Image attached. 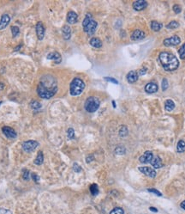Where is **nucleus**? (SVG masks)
I'll use <instances>...</instances> for the list:
<instances>
[{
  "label": "nucleus",
  "mask_w": 185,
  "mask_h": 214,
  "mask_svg": "<svg viewBox=\"0 0 185 214\" xmlns=\"http://www.w3.org/2000/svg\"><path fill=\"white\" fill-rule=\"evenodd\" d=\"M58 91V84L56 78L51 75L43 76L37 88L38 95L43 99H50Z\"/></svg>",
  "instance_id": "f257e3e1"
},
{
  "label": "nucleus",
  "mask_w": 185,
  "mask_h": 214,
  "mask_svg": "<svg viewBox=\"0 0 185 214\" xmlns=\"http://www.w3.org/2000/svg\"><path fill=\"white\" fill-rule=\"evenodd\" d=\"M160 63L165 69L167 71H172L178 68L179 66V61L177 58L172 53H170L167 52H163L160 54Z\"/></svg>",
  "instance_id": "f03ea898"
},
{
  "label": "nucleus",
  "mask_w": 185,
  "mask_h": 214,
  "mask_svg": "<svg viewBox=\"0 0 185 214\" xmlns=\"http://www.w3.org/2000/svg\"><path fill=\"white\" fill-rule=\"evenodd\" d=\"M82 26H83V29L84 31L88 34V35H92L95 33L96 28H97V22H95L91 14H87V16L85 17L82 23Z\"/></svg>",
  "instance_id": "7ed1b4c3"
},
{
  "label": "nucleus",
  "mask_w": 185,
  "mask_h": 214,
  "mask_svg": "<svg viewBox=\"0 0 185 214\" xmlns=\"http://www.w3.org/2000/svg\"><path fill=\"white\" fill-rule=\"evenodd\" d=\"M85 89L84 82L81 79L76 77L72 80L71 84H70V94L71 95H79L82 93V91Z\"/></svg>",
  "instance_id": "20e7f679"
},
{
  "label": "nucleus",
  "mask_w": 185,
  "mask_h": 214,
  "mask_svg": "<svg viewBox=\"0 0 185 214\" xmlns=\"http://www.w3.org/2000/svg\"><path fill=\"white\" fill-rule=\"evenodd\" d=\"M100 103L98 98L90 96L85 102V109L89 113H93L98 110V108H100Z\"/></svg>",
  "instance_id": "39448f33"
},
{
  "label": "nucleus",
  "mask_w": 185,
  "mask_h": 214,
  "mask_svg": "<svg viewBox=\"0 0 185 214\" xmlns=\"http://www.w3.org/2000/svg\"><path fill=\"white\" fill-rule=\"evenodd\" d=\"M39 146V143L34 140H28L22 144V150L26 152H32Z\"/></svg>",
  "instance_id": "423d86ee"
},
{
  "label": "nucleus",
  "mask_w": 185,
  "mask_h": 214,
  "mask_svg": "<svg viewBox=\"0 0 185 214\" xmlns=\"http://www.w3.org/2000/svg\"><path fill=\"white\" fill-rule=\"evenodd\" d=\"M180 43H181V39L177 35H174L171 38L164 40V45L165 47H174V46L179 45Z\"/></svg>",
  "instance_id": "0eeeda50"
},
{
  "label": "nucleus",
  "mask_w": 185,
  "mask_h": 214,
  "mask_svg": "<svg viewBox=\"0 0 185 214\" xmlns=\"http://www.w3.org/2000/svg\"><path fill=\"white\" fill-rule=\"evenodd\" d=\"M152 158H153L152 152L150 151H145V153L142 156H140L139 161L142 163H150L152 160Z\"/></svg>",
  "instance_id": "6e6552de"
},
{
  "label": "nucleus",
  "mask_w": 185,
  "mask_h": 214,
  "mask_svg": "<svg viewBox=\"0 0 185 214\" xmlns=\"http://www.w3.org/2000/svg\"><path fill=\"white\" fill-rule=\"evenodd\" d=\"M2 131H3L4 134L8 138H9V139H14V138H17V132H15L14 129H12L11 127H4L2 128Z\"/></svg>",
  "instance_id": "1a4fd4ad"
},
{
  "label": "nucleus",
  "mask_w": 185,
  "mask_h": 214,
  "mask_svg": "<svg viewBox=\"0 0 185 214\" xmlns=\"http://www.w3.org/2000/svg\"><path fill=\"white\" fill-rule=\"evenodd\" d=\"M140 171L142 172V174L151 177V178H154L156 176V171L150 167H140L138 169Z\"/></svg>",
  "instance_id": "9d476101"
},
{
  "label": "nucleus",
  "mask_w": 185,
  "mask_h": 214,
  "mask_svg": "<svg viewBox=\"0 0 185 214\" xmlns=\"http://www.w3.org/2000/svg\"><path fill=\"white\" fill-rule=\"evenodd\" d=\"M36 34L39 40H43L45 36V27L41 22H39L36 25Z\"/></svg>",
  "instance_id": "9b49d317"
},
{
  "label": "nucleus",
  "mask_w": 185,
  "mask_h": 214,
  "mask_svg": "<svg viewBox=\"0 0 185 214\" xmlns=\"http://www.w3.org/2000/svg\"><path fill=\"white\" fill-rule=\"evenodd\" d=\"M147 6V3L145 0H138L133 3V8L138 11L143 10L144 9H146Z\"/></svg>",
  "instance_id": "f8f14e48"
},
{
  "label": "nucleus",
  "mask_w": 185,
  "mask_h": 214,
  "mask_svg": "<svg viewBox=\"0 0 185 214\" xmlns=\"http://www.w3.org/2000/svg\"><path fill=\"white\" fill-rule=\"evenodd\" d=\"M10 22V17L8 14H4L0 19V30L4 29Z\"/></svg>",
  "instance_id": "ddd939ff"
},
{
  "label": "nucleus",
  "mask_w": 185,
  "mask_h": 214,
  "mask_svg": "<svg viewBox=\"0 0 185 214\" xmlns=\"http://www.w3.org/2000/svg\"><path fill=\"white\" fill-rule=\"evenodd\" d=\"M146 34L145 33L142 31V30H139V29H136L133 32V34H131V40L133 41H140V40H142L145 38Z\"/></svg>",
  "instance_id": "4468645a"
},
{
  "label": "nucleus",
  "mask_w": 185,
  "mask_h": 214,
  "mask_svg": "<svg viewBox=\"0 0 185 214\" xmlns=\"http://www.w3.org/2000/svg\"><path fill=\"white\" fill-rule=\"evenodd\" d=\"M48 60H53L56 64H59L61 63L62 61V58H61V55L59 54L58 52H50L47 57H46Z\"/></svg>",
  "instance_id": "2eb2a0df"
},
{
  "label": "nucleus",
  "mask_w": 185,
  "mask_h": 214,
  "mask_svg": "<svg viewBox=\"0 0 185 214\" xmlns=\"http://www.w3.org/2000/svg\"><path fill=\"white\" fill-rule=\"evenodd\" d=\"M78 19V16L76 12L74 11H69L67 15V22L69 24H74L77 22Z\"/></svg>",
  "instance_id": "dca6fc26"
},
{
  "label": "nucleus",
  "mask_w": 185,
  "mask_h": 214,
  "mask_svg": "<svg viewBox=\"0 0 185 214\" xmlns=\"http://www.w3.org/2000/svg\"><path fill=\"white\" fill-rule=\"evenodd\" d=\"M138 74L137 72L135 71H129L128 74H127V81L129 83V84H133L135 83L138 79Z\"/></svg>",
  "instance_id": "f3484780"
},
{
  "label": "nucleus",
  "mask_w": 185,
  "mask_h": 214,
  "mask_svg": "<svg viewBox=\"0 0 185 214\" xmlns=\"http://www.w3.org/2000/svg\"><path fill=\"white\" fill-rule=\"evenodd\" d=\"M158 89H159V87L154 83H149L145 86V90L147 93H155V92H157Z\"/></svg>",
  "instance_id": "a211bd4d"
},
{
  "label": "nucleus",
  "mask_w": 185,
  "mask_h": 214,
  "mask_svg": "<svg viewBox=\"0 0 185 214\" xmlns=\"http://www.w3.org/2000/svg\"><path fill=\"white\" fill-rule=\"evenodd\" d=\"M62 34H63V37H64V40L70 39V36H71V29H70L69 26L65 25L63 27V28H62Z\"/></svg>",
  "instance_id": "6ab92c4d"
},
{
  "label": "nucleus",
  "mask_w": 185,
  "mask_h": 214,
  "mask_svg": "<svg viewBox=\"0 0 185 214\" xmlns=\"http://www.w3.org/2000/svg\"><path fill=\"white\" fill-rule=\"evenodd\" d=\"M152 164V166L154 168V169H160L163 166L162 164V162H161V159H160L159 156H155L152 158V162L150 163Z\"/></svg>",
  "instance_id": "aec40b11"
},
{
  "label": "nucleus",
  "mask_w": 185,
  "mask_h": 214,
  "mask_svg": "<svg viewBox=\"0 0 185 214\" xmlns=\"http://www.w3.org/2000/svg\"><path fill=\"white\" fill-rule=\"evenodd\" d=\"M90 45L95 47V48H100L102 47V42L99 38H96V37H93L90 40Z\"/></svg>",
  "instance_id": "412c9836"
},
{
  "label": "nucleus",
  "mask_w": 185,
  "mask_h": 214,
  "mask_svg": "<svg viewBox=\"0 0 185 214\" xmlns=\"http://www.w3.org/2000/svg\"><path fill=\"white\" fill-rule=\"evenodd\" d=\"M165 108L168 112L172 111L175 108V103L172 100H166L165 103Z\"/></svg>",
  "instance_id": "4be33fe9"
},
{
  "label": "nucleus",
  "mask_w": 185,
  "mask_h": 214,
  "mask_svg": "<svg viewBox=\"0 0 185 214\" xmlns=\"http://www.w3.org/2000/svg\"><path fill=\"white\" fill-rule=\"evenodd\" d=\"M162 23H158L156 21H152L151 23V28L153 30V31H160V29L162 28Z\"/></svg>",
  "instance_id": "5701e85b"
},
{
  "label": "nucleus",
  "mask_w": 185,
  "mask_h": 214,
  "mask_svg": "<svg viewBox=\"0 0 185 214\" xmlns=\"http://www.w3.org/2000/svg\"><path fill=\"white\" fill-rule=\"evenodd\" d=\"M177 151L179 153H183L185 151V142L184 140H179L177 143Z\"/></svg>",
  "instance_id": "b1692460"
},
{
  "label": "nucleus",
  "mask_w": 185,
  "mask_h": 214,
  "mask_svg": "<svg viewBox=\"0 0 185 214\" xmlns=\"http://www.w3.org/2000/svg\"><path fill=\"white\" fill-rule=\"evenodd\" d=\"M43 162H44V156H43L42 151H40V153L38 154L37 157L34 160V163L37 165H40V164H42Z\"/></svg>",
  "instance_id": "393cba45"
},
{
  "label": "nucleus",
  "mask_w": 185,
  "mask_h": 214,
  "mask_svg": "<svg viewBox=\"0 0 185 214\" xmlns=\"http://www.w3.org/2000/svg\"><path fill=\"white\" fill-rule=\"evenodd\" d=\"M30 107H31L33 109H34V110H38V109H40V108H41V104L39 103L38 101L34 100V101H32V102L30 103Z\"/></svg>",
  "instance_id": "a878e982"
},
{
  "label": "nucleus",
  "mask_w": 185,
  "mask_h": 214,
  "mask_svg": "<svg viewBox=\"0 0 185 214\" xmlns=\"http://www.w3.org/2000/svg\"><path fill=\"white\" fill-rule=\"evenodd\" d=\"M90 192L92 195H97L99 194V188H98V185L97 184H92L90 186Z\"/></svg>",
  "instance_id": "bb28decb"
},
{
  "label": "nucleus",
  "mask_w": 185,
  "mask_h": 214,
  "mask_svg": "<svg viewBox=\"0 0 185 214\" xmlns=\"http://www.w3.org/2000/svg\"><path fill=\"white\" fill-rule=\"evenodd\" d=\"M178 27H179V23L177 21H171L169 24L166 25V28L169 29H176Z\"/></svg>",
  "instance_id": "cd10ccee"
},
{
  "label": "nucleus",
  "mask_w": 185,
  "mask_h": 214,
  "mask_svg": "<svg viewBox=\"0 0 185 214\" xmlns=\"http://www.w3.org/2000/svg\"><path fill=\"white\" fill-rule=\"evenodd\" d=\"M178 53H179V56H180L181 60H185V43L179 48Z\"/></svg>",
  "instance_id": "c85d7f7f"
},
{
  "label": "nucleus",
  "mask_w": 185,
  "mask_h": 214,
  "mask_svg": "<svg viewBox=\"0 0 185 214\" xmlns=\"http://www.w3.org/2000/svg\"><path fill=\"white\" fill-rule=\"evenodd\" d=\"M11 32H12L13 37H17V35H19V34H20V29L17 26H13L11 28Z\"/></svg>",
  "instance_id": "c756f323"
},
{
  "label": "nucleus",
  "mask_w": 185,
  "mask_h": 214,
  "mask_svg": "<svg viewBox=\"0 0 185 214\" xmlns=\"http://www.w3.org/2000/svg\"><path fill=\"white\" fill-rule=\"evenodd\" d=\"M115 152H116V154L118 155L124 154V153H125V148L121 146H118V147L115 149Z\"/></svg>",
  "instance_id": "7c9ffc66"
},
{
  "label": "nucleus",
  "mask_w": 185,
  "mask_h": 214,
  "mask_svg": "<svg viewBox=\"0 0 185 214\" xmlns=\"http://www.w3.org/2000/svg\"><path fill=\"white\" fill-rule=\"evenodd\" d=\"M110 214H124V211L120 207H116L110 213Z\"/></svg>",
  "instance_id": "2f4dec72"
},
{
  "label": "nucleus",
  "mask_w": 185,
  "mask_h": 214,
  "mask_svg": "<svg viewBox=\"0 0 185 214\" xmlns=\"http://www.w3.org/2000/svg\"><path fill=\"white\" fill-rule=\"evenodd\" d=\"M67 135L68 138L69 139H73L75 138V131L73 128H69L67 131Z\"/></svg>",
  "instance_id": "473e14b6"
},
{
  "label": "nucleus",
  "mask_w": 185,
  "mask_h": 214,
  "mask_svg": "<svg viewBox=\"0 0 185 214\" xmlns=\"http://www.w3.org/2000/svg\"><path fill=\"white\" fill-rule=\"evenodd\" d=\"M168 87H169L168 80H167L166 78H164V79L162 80V90L165 91V90H166L168 89Z\"/></svg>",
  "instance_id": "72a5a7b5"
},
{
  "label": "nucleus",
  "mask_w": 185,
  "mask_h": 214,
  "mask_svg": "<svg viewBox=\"0 0 185 214\" xmlns=\"http://www.w3.org/2000/svg\"><path fill=\"white\" fill-rule=\"evenodd\" d=\"M119 134H120V136H122V137H124V136H126L127 134H128V130L125 127H123L122 128L120 129V132H119Z\"/></svg>",
  "instance_id": "f704fd0d"
},
{
  "label": "nucleus",
  "mask_w": 185,
  "mask_h": 214,
  "mask_svg": "<svg viewBox=\"0 0 185 214\" xmlns=\"http://www.w3.org/2000/svg\"><path fill=\"white\" fill-rule=\"evenodd\" d=\"M105 80L108 81V82H111L112 84H118V81L117 79L113 78V77H105Z\"/></svg>",
  "instance_id": "c9c22d12"
},
{
  "label": "nucleus",
  "mask_w": 185,
  "mask_h": 214,
  "mask_svg": "<svg viewBox=\"0 0 185 214\" xmlns=\"http://www.w3.org/2000/svg\"><path fill=\"white\" fill-rule=\"evenodd\" d=\"M173 10H174L175 13L179 14V13L182 11V8H181V6H180L179 4H175V5L173 6Z\"/></svg>",
  "instance_id": "e433bc0d"
},
{
  "label": "nucleus",
  "mask_w": 185,
  "mask_h": 214,
  "mask_svg": "<svg viewBox=\"0 0 185 214\" xmlns=\"http://www.w3.org/2000/svg\"><path fill=\"white\" fill-rule=\"evenodd\" d=\"M148 192H150V193H152V194H154L155 195H158V196H162V194L160 193V191H158V190H156V189H148Z\"/></svg>",
  "instance_id": "4c0bfd02"
},
{
  "label": "nucleus",
  "mask_w": 185,
  "mask_h": 214,
  "mask_svg": "<svg viewBox=\"0 0 185 214\" xmlns=\"http://www.w3.org/2000/svg\"><path fill=\"white\" fill-rule=\"evenodd\" d=\"M22 178L24 179V180H28L29 179V171L27 170H25L24 171H23V174H22Z\"/></svg>",
  "instance_id": "58836bf2"
},
{
  "label": "nucleus",
  "mask_w": 185,
  "mask_h": 214,
  "mask_svg": "<svg viewBox=\"0 0 185 214\" xmlns=\"http://www.w3.org/2000/svg\"><path fill=\"white\" fill-rule=\"evenodd\" d=\"M73 169H74V171L76 172V173H79V172L82 171V168H81L77 163H74V165H73Z\"/></svg>",
  "instance_id": "ea45409f"
},
{
  "label": "nucleus",
  "mask_w": 185,
  "mask_h": 214,
  "mask_svg": "<svg viewBox=\"0 0 185 214\" xmlns=\"http://www.w3.org/2000/svg\"><path fill=\"white\" fill-rule=\"evenodd\" d=\"M32 179L34 180V182L38 183V182L40 181V176H39L38 175H36L35 173H33V174H32Z\"/></svg>",
  "instance_id": "a19ab883"
},
{
  "label": "nucleus",
  "mask_w": 185,
  "mask_h": 214,
  "mask_svg": "<svg viewBox=\"0 0 185 214\" xmlns=\"http://www.w3.org/2000/svg\"><path fill=\"white\" fill-rule=\"evenodd\" d=\"M0 214H12V213L8 210V209H4V208H0Z\"/></svg>",
  "instance_id": "79ce46f5"
},
{
  "label": "nucleus",
  "mask_w": 185,
  "mask_h": 214,
  "mask_svg": "<svg viewBox=\"0 0 185 214\" xmlns=\"http://www.w3.org/2000/svg\"><path fill=\"white\" fill-rule=\"evenodd\" d=\"M146 72H147V68H142L141 69V70H139L137 74H138V76H142V75H144Z\"/></svg>",
  "instance_id": "37998d69"
},
{
  "label": "nucleus",
  "mask_w": 185,
  "mask_h": 214,
  "mask_svg": "<svg viewBox=\"0 0 185 214\" xmlns=\"http://www.w3.org/2000/svg\"><path fill=\"white\" fill-rule=\"evenodd\" d=\"M93 159H94V157H93V156H92V155H91V156H87L86 162H87V163H90V162H92Z\"/></svg>",
  "instance_id": "c03bdc74"
},
{
  "label": "nucleus",
  "mask_w": 185,
  "mask_h": 214,
  "mask_svg": "<svg viewBox=\"0 0 185 214\" xmlns=\"http://www.w3.org/2000/svg\"><path fill=\"white\" fill-rule=\"evenodd\" d=\"M149 210H150V211H152V212H154V213H157V212H158V210H157L156 208L152 207V206H151V207L149 208Z\"/></svg>",
  "instance_id": "a18cd8bd"
},
{
  "label": "nucleus",
  "mask_w": 185,
  "mask_h": 214,
  "mask_svg": "<svg viewBox=\"0 0 185 214\" xmlns=\"http://www.w3.org/2000/svg\"><path fill=\"white\" fill-rule=\"evenodd\" d=\"M181 207H182L184 210H185V200L184 201H183V202L181 203Z\"/></svg>",
  "instance_id": "49530a36"
},
{
  "label": "nucleus",
  "mask_w": 185,
  "mask_h": 214,
  "mask_svg": "<svg viewBox=\"0 0 185 214\" xmlns=\"http://www.w3.org/2000/svg\"><path fill=\"white\" fill-rule=\"evenodd\" d=\"M21 47H22V45H21V46H19V47H17V48L15 49V51H17V50H19V48H21Z\"/></svg>",
  "instance_id": "de8ad7c7"
},
{
  "label": "nucleus",
  "mask_w": 185,
  "mask_h": 214,
  "mask_svg": "<svg viewBox=\"0 0 185 214\" xmlns=\"http://www.w3.org/2000/svg\"><path fill=\"white\" fill-rule=\"evenodd\" d=\"M112 103H113V107H114V108H115V107H116V105H115V102H114V101H113V102H112Z\"/></svg>",
  "instance_id": "09e8293b"
},
{
  "label": "nucleus",
  "mask_w": 185,
  "mask_h": 214,
  "mask_svg": "<svg viewBox=\"0 0 185 214\" xmlns=\"http://www.w3.org/2000/svg\"><path fill=\"white\" fill-rule=\"evenodd\" d=\"M0 104H1V102H0Z\"/></svg>",
  "instance_id": "8fccbe9b"
}]
</instances>
